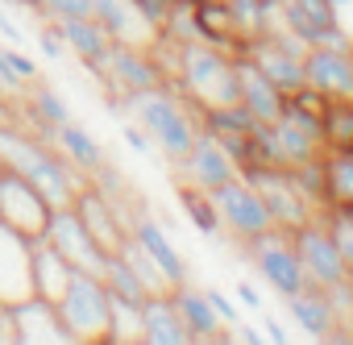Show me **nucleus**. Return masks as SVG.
Listing matches in <instances>:
<instances>
[{
  "instance_id": "obj_1",
  "label": "nucleus",
  "mask_w": 353,
  "mask_h": 345,
  "mask_svg": "<svg viewBox=\"0 0 353 345\" xmlns=\"http://www.w3.org/2000/svg\"><path fill=\"white\" fill-rule=\"evenodd\" d=\"M0 162L13 166L17 175H26L50 200V208H71L79 188L88 184V175L54 150V141H46L21 125H9V121H0Z\"/></svg>"
},
{
  "instance_id": "obj_2",
  "label": "nucleus",
  "mask_w": 353,
  "mask_h": 345,
  "mask_svg": "<svg viewBox=\"0 0 353 345\" xmlns=\"http://www.w3.org/2000/svg\"><path fill=\"white\" fill-rule=\"evenodd\" d=\"M121 108L129 112V121H137V125L150 133L154 150H158L170 166L192 150V141H196V133H200V112H196L179 92H174L170 83L133 92V96L121 100Z\"/></svg>"
},
{
  "instance_id": "obj_3",
  "label": "nucleus",
  "mask_w": 353,
  "mask_h": 345,
  "mask_svg": "<svg viewBox=\"0 0 353 345\" xmlns=\"http://www.w3.org/2000/svg\"><path fill=\"white\" fill-rule=\"evenodd\" d=\"M196 112L208 108H225L237 104V71H233V55L208 42H188L179 50V75L170 83Z\"/></svg>"
},
{
  "instance_id": "obj_4",
  "label": "nucleus",
  "mask_w": 353,
  "mask_h": 345,
  "mask_svg": "<svg viewBox=\"0 0 353 345\" xmlns=\"http://www.w3.org/2000/svg\"><path fill=\"white\" fill-rule=\"evenodd\" d=\"M67 333L75 345H96V341H108V320H112V295L104 287L100 275H88V270H75L67 291L54 299Z\"/></svg>"
},
{
  "instance_id": "obj_5",
  "label": "nucleus",
  "mask_w": 353,
  "mask_h": 345,
  "mask_svg": "<svg viewBox=\"0 0 353 345\" xmlns=\"http://www.w3.org/2000/svg\"><path fill=\"white\" fill-rule=\"evenodd\" d=\"M50 217H54L50 200L26 175H17L13 166H0V225H9L13 233L30 241H42Z\"/></svg>"
},
{
  "instance_id": "obj_6",
  "label": "nucleus",
  "mask_w": 353,
  "mask_h": 345,
  "mask_svg": "<svg viewBox=\"0 0 353 345\" xmlns=\"http://www.w3.org/2000/svg\"><path fill=\"white\" fill-rule=\"evenodd\" d=\"M208 196H212V204H216V213H221L225 233H229V237H237L241 246L274 229L266 200H262V196H258V188H254V184H245L241 175H233L229 184L212 188Z\"/></svg>"
},
{
  "instance_id": "obj_7",
  "label": "nucleus",
  "mask_w": 353,
  "mask_h": 345,
  "mask_svg": "<svg viewBox=\"0 0 353 345\" xmlns=\"http://www.w3.org/2000/svg\"><path fill=\"white\" fill-rule=\"evenodd\" d=\"M241 179L245 184H254L258 188V196L266 200V208H270V221H274V229H283V233H291V229H299L303 221H312L320 208L291 184V175L287 170H274V166H258V162H245L241 166Z\"/></svg>"
},
{
  "instance_id": "obj_8",
  "label": "nucleus",
  "mask_w": 353,
  "mask_h": 345,
  "mask_svg": "<svg viewBox=\"0 0 353 345\" xmlns=\"http://www.w3.org/2000/svg\"><path fill=\"white\" fill-rule=\"evenodd\" d=\"M245 254L254 258V266H258V275L270 283V291H279L283 299L295 295V291H303V287H312V283H307V270H303V258H299V250H295V241H291V233L270 229V233L245 241Z\"/></svg>"
},
{
  "instance_id": "obj_9",
  "label": "nucleus",
  "mask_w": 353,
  "mask_h": 345,
  "mask_svg": "<svg viewBox=\"0 0 353 345\" xmlns=\"http://www.w3.org/2000/svg\"><path fill=\"white\" fill-rule=\"evenodd\" d=\"M245 55L258 63V71L279 88V92H295V88H303L307 83V75H303V55H307V46L291 34V30H270V34H262V38H254L250 46H245Z\"/></svg>"
},
{
  "instance_id": "obj_10",
  "label": "nucleus",
  "mask_w": 353,
  "mask_h": 345,
  "mask_svg": "<svg viewBox=\"0 0 353 345\" xmlns=\"http://www.w3.org/2000/svg\"><path fill=\"white\" fill-rule=\"evenodd\" d=\"M279 26L291 30L303 46H336V50L353 46L328 0H279Z\"/></svg>"
},
{
  "instance_id": "obj_11",
  "label": "nucleus",
  "mask_w": 353,
  "mask_h": 345,
  "mask_svg": "<svg viewBox=\"0 0 353 345\" xmlns=\"http://www.w3.org/2000/svg\"><path fill=\"white\" fill-rule=\"evenodd\" d=\"M291 241H295V250L303 258V270H307L312 287L328 291V287H336V283L349 279V266H345V258H341V250H336V241H332V233H328V225H324L320 213L312 221H303L299 229H291Z\"/></svg>"
},
{
  "instance_id": "obj_12",
  "label": "nucleus",
  "mask_w": 353,
  "mask_h": 345,
  "mask_svg": "<svg viewBox=\"0 0 353 345\" xmlns=\"http://www.w3.org/2000/svg\"><path fill=\"white\" fill-rule=\"evenodd\" d=\"M233 175H241V166L233 162V154L200 125L192 150L174 162V184H188V188H200V192H212L221 184H229Z\"/></svg>"
},
{
  "instance_id": "obj_13",
  "label": "nucleus",
  "mask_w": 353,
  "mask_h": 345,
  "mask_svg": "<svg viewBox=\"0 0 353 345\" xmlns=\"http://www.w3.org/2000/svg\"><path fill=\"white\" fill-rule=\"evenodd\" d=\"M96 79H104L121 100L125 96H133V92H145V88H158L162 83V71L154 67V59H150V50H137V46H108V55H104V63H100V71H96ZM117 100V104H121Z\"/></svg>"
},
{
  "instance_id": "obj_14",
  "label": "nucleus",
  "mask_w": 353,
  "mask_h": 345,
  "mask_svg": "<svg viewBox=\"0 0 353 345\" xmlns=\"http://www.w3.org/2000/svg\"><path fill=\"white\" fill-rule=\"evenodd\" d=\"M42 241H50L75 270H88V275H100V266H104V250L96 246V237L88 233V225L79 221V213L75 208H54V217H50V225H46V237Z\"/></svg>"
},
{
  "instance_id": "obj_15",
  "label": "nucleus",
  "mask_w": 353,
  "mask_h": 345,
  "mask_svg": "<svg viewBox=\"0 0 353 345\" xmlns=\"http://www.w3.org/2000/svg\"><path fill=\"white\" fill-rule=\"evenodd\" d=\"M287 312L307 341H345V333H349L324 287H303V291L287 295Z\"/></svg>"
},
{
  "instance_id": "obj_16",
  "label": "nucleus",
  "mask_w": 353,
  "mask_h": 345,
  "mask_svg": "<svg viewBox=\"0 0 353 345\" xmlns=\"http://www.w3.org/2000/svg\"><path fill=\"white\" fill-rule=\"evenodd\" d=\"M34 295V241L0 225V304H21Z\"/></svg>"
},
{
  "instance_id": "obj_17",
  "label": "nucleus",
  "mask_w": 353,
  "mask_h": 345,
  "mask_svg": "<svg viewBox=\"0 0 353 345\" xmlns=\"http://www.w3.org/2000/svg\"><path fill=\"white\" fill-rule=\"evenodd\" d=\"M71 208L79 213V221L88 225V233L96 237V246H100L104 254H117V250L129 241V225H125V213H121V208H117V204H112V200L100 192V188L83 184Z\"/></svg>"
},
{
  "instance_id": "obj_18",
  "label": "nucleus",
  "mask_w": 353,
  "mask_h": 345,
  "mask_svg": "<svg viewBox=\"0 0 353 345\" xmlns=\"http://www.w3.org/2000/svg\"><path fill=\"white\" fill-rule=\"evenodd\" d=\"M125 225H129V241H137V246L158 262V270L166 275L170 291L179 287V283H188V262H183V254H179V250H174V241H170V233L162 229V221H158V217H150L145 208H137V213H129V217H125Z\"/></svg>"
},
{
  "instance_id": "obj_19",
  "label": "nucleus",
  "mask_w": 353,
  "mask_h": 345,
  "mask_svg": "<svg viewBox=\"0 0 353 345\" xmlns=\"http://www.w3.org/2000/svg\"><path fill=\"white\" fill-rule=\"evenodd\" d=\"M92 17L104 26V34L117 42V46H137V50H150L158 30L141 17L137 0H92Z\"/></svg>"
},
{
  "instance_id": "obj_20",
  "label": "nucleus",
  "mask_w": 353,
  "mask_h": 345,
  "mask_svg": "<svg viewBox=\"0 0 353 345\" xmlns=\"http://www.w3.org/2000/svg\"><path fill=\"white\" fill-rule=\"evenodd\" d=\"M233 71H237V96H241V104H245L258 121H266V125L279 121L287 92H279V88L258 71V63H254L245 50H233Z\"/></svg>"
},
{
  "instance_id": "obj_21",
  "label": "nucleus",
  "mask_w": 353,
  "mask_h": 345,
  "mask_svg": "<svg viewBox=\"0 0 353 345\" xmlns=\"http://www.w3.org/2000/svg\"><path fill=\"white\" fill-rule=\"evenodd\" d=\"M13 316H17V341L21 345H75L59 308L42 295H30V299L13 304Z\"/></svg>"
},
{
  "instance_id": "obj_22",
  "label": "nucleus",
  "mask_w": 353,
  "mask_h": 345,
  "mask_svg": "<svg viewBox=\"0 0 353 345\" xmlns=\"http://www.w3.org/2000/svg\"><path fill=\"white\" fill-rule=\"evenodd\" d=\"M141 345H192L170 291L141 299Z\"/></svg>"
},
{
  "instance_id": "obj_23",
  "label": "nucleus",
  "mask_w": 353,
  "mask_h": 345,
  "mask_svg": "<svg viewBox=\"0 0 353 345\" xmlns=\"http://www.w3.org/2000/svg\"><path fill=\"white\" fill-rule=\"evenodd\" d=\"M54 30H59V38L67 42V50L96 75L100 71V63H104V55H108V46H112V38L104 34V26L88 13V17H67V21H54Z\"/></svg>"
},
{
  "instance_id": "obj_24",
  "label": "nucleus",
  "mask_w": 353,
  "mask_h": 345,
  "mask_svg": "<svg viewBox=\"0 0 353 345\" xmlns=\"http://www.w3.org/2000/svg\"><path fill=\"white\" fill-rule=\"evenodd\" d=\"M17 108H21V117L30 121L26 129H30V133H38V137H46V141L54 137V129H59V125H67V121H71L67 100H63L54 88H46L42 79L26 88V96L17 100Z\"/></svg>"
},
{
  "instance_id": "obj_25",
  "label": "nucleus",
  "mask_w": 353,
  "mask_h": 345,
  "mask_svg": "<svg viewBox=\"0 0 353 345\" xmlns=\"http://www.w3.org/2000/svg\"><path fill=\"white\" fill-rule=\"evenodd\" d=\"M170 299H174V308H179L183 328H188V337H192V341H221L225 324H221V316L212 312V304H208V295H204L200 287L179 283V287L170 291Z\"/></svg>"
},
{
  "instance_id": "obj_26",
  "label": "nucleus",
  "mask_w": 353,
  "mask_h": 345,
  "mask_svg": "<svg viewBox=\"0 0 353 345\" xmlns=\"http://www.w3.org/2000/svg\"><path fill=\"white\" fill-rule=\"evenodd\" d=\"M324 204L320 208H341L353 213V146L349 150H324Z\"/></svg>"
},
{
  "instance_id": "obj_27",
  "label": "nucleus",
  "mask_w": 353,
  "mask_h": 345,
  "mask_svg": "<svg viewBox=\"0 0 353 345\" xmlns=\"http://www.w3.org/2000/svg\"><path fill=\"white\" fill-rule=\"evenodd\" d=\"M71 275H75V266H71L50 241H34V295H42V299L54 304V299L67 291Z\"/></svg>"
},
{
  "instance_id": "obj_28",
  "label": "nucleus",
  "mask_w": 353,
  "mask_h": 345,
  "mask_svg": "<svg viewBox=\"0 0 353 345\" xmlns=\"http://www.w3.org/2000/svg\"><path fill=\"white\" fill-rule=\"evenodd\" d=\"M50 141H54V150H59V154H63L71 166H79V170H83V175H92V170H96V166L108 158V154H104V146H100V141H96V137H92V133H88L79 121H67V125H59Z\"/></svg>"
},
{
  "instance_id": "obj_29",
  "label": "nucleus",
  "mask_w": 353,
  "mask_h": 345,
  "mask_svg": "<svg viewBox=\"0 0 353 345\" xmlns=\"http://www.w3.org/2000/svg\"><path fill=\"white\" fill-rule=\"evenodd\" d=\"M274 137H279V150H283V158H287V170H291V166H299V162L324 158V150H328L320 133H312V129L295 125L291 117H279V121H274Z\"/></svg>"
},
{
  "instance_id": "obj_30",
  "label": "nucleus",
  "mask_w": 353,
  "mask_h": 345,
  "mask_svg": "<svg viewBox=\"0 0 353 345\" xmlns=\"http://www.w3.org/2000/svg\"><path fill=\"white\" fill-rule=\"evenodd\" d=\"M174 188H179V208H183V217L192 221V229H196V233H204V237H225L221 213H216V204H212V196H208V192L188 188V184H174Z\"/></svg>"
},
{
  "instance_id": "obj_31",
  "label": "nucleus",
  "mask_w": 353,
  "mask_h": 345,
  "mask_svg": "<svg viewBox=\"0 0 353 345\" xmlns=\"http://www.w3.org/2000/svg\"><path fill=\"white\" fill-rule=\"evenodd\" d=\"M100 279H104V287H108V295L112 299H125V304H141L150 291L141 287V279L133 275V266L125 262V254L117 250V254H104V266H100Z\"/></svg>"
},
{
  "instance_id": "obj_32",
  "label": "nucleus",
  "mask_w": 353,
  "mask_h": 345,
  "mask_svg": "<svg viewBox=\"0 0 353 345\" xmlns=\"http://www.w3.org/2000/svg\"><path fill=\"white\" fill-rule=\"evenodd\" d=\"M158 34L170 38V42H179V46L204 42V38H200V21H196V0H170L166 21L158 26Z\"/></svg>"
},
{
  "instance_id": "obj_33",
  "label": "nucleus",
  "mask_w": 353,
  "mask_h": 345,
  "mask_svg": "<svg viewBox=\"0 0 353 345\" xmlns=\"http://www.w3.org/2000/svg\"><path fill=\"white\" fill-rule=\"evenodd\" d=\"M324 146L328 150L353 146V100H328L324 104Z\"/></svg>"
},
{
  "instance_id": "obj_34",
  "label": "nucleus",
  "mask_w": 353,
  "mask_h": 345,
  "mask_svg": "<svg viewBox=\"0 0 353 345\" xmlns=\"http://www.w3.org/2000/svg\"><path fill=\"white\" fill-rule=\"evenodd\" d=\"M121 254H125V262L133 266V275L141 279V287H145L150 295H162V291H170L166 275L158 270V262H154V258H150V254H145L137 241H125V246H121Z\"/></svg>"
},
{
  "instance_id": "obj_35",
  "label": "nucleus",
  "mask_w": 353,
  "mask_h": 345,
  "mask_svg": "<svg viewBox=\"0 0 353 345\" xmlns=\"http://www.w3.org/2000/svg\"><path fill=\"white\" fill-rule=\"evenodd\" d=\"M108 341H141V304H125L112 299V320H108Z\"/></svg>"
},
{
  "instance_id": "obj_36",
  "label": "nucleus",
  "mask_w": 353,
  "mask_h": 345,
  "mask_svg": "<svg viewBox=\"0 0 353 345\" xmlns=\"http://www.w3.org/2000/svg\"><path fill=\"white\" fill-rule=\"evenodd\" d=\"M320 217H324V225H328V233H332V241H336V250H341V258L349 266V279H353V213L320 208Z\"/></svg>"
},
{
  "instance_id": "obj_37",
  "label": "nucleus",
  "mask_w": 353,
  "mask_h": 345,
  "mask_svg": "<svg viewBox=\"0 0 353 345\" xmlns=\"http://www.w3.org/2000/svg\"><path fill=\"white\" fill-rule=\"evenodd\" d=\"M287 175H291V184L320 208L324 204V162L320 158H312V162H299V166H291L287 170Z\"/></svg>"
},
{
  "instance_id": "obj_38",
  "label": "nucleus",
  "mask_w": 353,
  "mask_h": 345,
  "mask_svg": "<svg viewBox=\"0 0 353 345\" xmlns=\"http://www.w3.org/2000/svg\"><path fill=\"white\" fill-rule=\"evenodd\" d=\"M34 13H42V21H67V17H88L92 0H34Z\"/></svg>"
},
{
  "instance_id": "obj_39",
  "label": "nucleus",
  "mask_w": 353,
  "mask_h": 345,
  "mask_svg": "<svg viewBox=\"0 0 353 345\" xmlns=\"http://www.w3.org/2000/svg\"><path fill=\"white\" fill-rule=\"evenodd\" d=\"M0 55H5V63H9V71L30 88V83H38L42 79V71H38V63L21 50V46H9V42H0Z\"/></svg>"
},
{
  "instance_id": "obj_40",
  "label": "nucleus",
  "mask_w": 353,
  "mask_h": 345,
  "mask_svg": "<svg viewBox=\"0 0 353 345\" xmlns=\"http://www.w3.org/2000/svg\"><path fill=\"white\" fill-rule=\"evenodd\" d=\"M121 137H125V146H129L133 154H141V158H154V154H158L154 141H150V133H145L137 121H125V125H121Z\"/></svg>"
},
{
  "instance_id": "obj_41",
  "label": "nucleus",
  "mask_w": 353,
  "mask_h": 345,
  "mask_svg": "<svg viewBox=\"0 0 353 345\" xmlns=\"http://www.w3.org/2000/svg\"><path fill=\"white\" fill-rule=\"evenodd\" d=\"M204 295H208V304H212V312L221 316V324H225V328H233V324L241 320V312L233 308V299H229L221 287H204Z\"/></svg>"
},
{
  "instance_id": "obj_42",
  "label": "nucleus",
  "mask_w": 353,
  "mask_h": 345,
  "mask_svg": "<svg viewBox=\"0 0 353 345\" xmlns=\"http://www.w3.org/2000/svg\"><path fill=\"white\" fill-rule=\"evenodd\" d=\"M34 38H38V46H42V55H46V59H63V55H67V42L59 38V30H54L50 21H46Z\"/></svg>"
},
{
  "instance_id": "obj_43",
  "label": "nucleus",
  "mask_w": 353,
  "mask_h": 345,
  "mask_svg": "<svg viewBox=\"0 0 353 345\" xmlns=\"http://www.w3.org/2000/svg\"><path fill=\"white\" fill-rule=\"evenodd\" d=\"M21 96H26V83L9 71L5 55H0V100H21Z\"/></svg>"
},
{
  "instance_id": "obj_44",
  "label": "nucleus",
  "mask_w": 353,
  "mask_h": 345,
  "mask_svg": "<svg viewBox=\"0 0 353 345\" xmlns=\"http://www.w3.org/2000/svg\"><path fill=\"white\" fill-rule=\"evenodd\" d=\"M0 345H21V341H17V316H13V304H0Z\"/></svg>"
},
{
  "instance_id": "obj_45",
  "label": "nucleus",
  "mask_w": 353,
  "mask_h": 345,
  "mask_svg": "<svg viewBox=\"0 0 353 345\" xmlns=\"http://www.w3.org/2000/svg\"><path fill=\"white\" fill-rule=\"evenodd\" d=\"M137 9H141V17L158 30L162 21H166V9H170V0H137Z\"/></svg>"
},
{
  "instance_id": "obj_46",
  "label": "nucleus",
  "mask_w": 353,
  "mask_h": 345,
  "mask_svg": "<svg viewBox=\"0 0 353 345\" xmlns=\"http://www.w3.org/2000/svg\"><path fill=\"white\" fill-rule=\"evenodd\" d=\"M30 34H21V26L13 17H5V9H0V42H9V46H26Z\"/></svg>"
},
{
  "instance_id": "obj_47",
  "label": "nucleus",
  "mask_w": 353,
  "mask_h": 345,
  "mask_svg": "<svg viewBox=\"0 0 353 345\" xmlns=\"http://www.w3.org/2000/svg\"><path fill=\"white\" fill-rule=\"evenodd\" d=\"M262 337H266V345H287L291 341V333L274 320V316H266V324H262Z\"/></svg>"
},
{
  "instance_id": "obj_48",
  "label": "nucleus",
  "mask_w": 353,
  "mask_h": 345,
  "mask_svg": "<svg viewBox=\"0 0 353 345\" xmlns=\"http://www.w3.org/2000/svg\"><path fill=\"white\" fill-rule=\"evenodd\" d=\"M233 341H245V345H266V337L258 333V328H250V324H233Z\"/></svg>"
},
{
  "instance_id": "obj_49",
  "label": "nucleus",
  "mask_w": 353,
  "mask_h": 345,
  "mask_svg": "<svg viewBox=\"0 0 353 345\" xmlns=\"http://www.w3.org/2000/svg\"><path fill=\"white\" fill-rule=\"evenodd\" d=\"M237 299H241L245 308H262V295H258L254 283H237Z\"/></svg>"
},
{
  "instance_id": "obj_50",
  "label": "nucleus",
  "mask_w": 353,
  "mask_h": 345,
  "mask_svg": "<svg viewBox=\"0 0 353 345\" xmlns=\"http://www.w3.org/2000/svg\"><path fill=\"white\" fill-rule=\"evenodd\" d=\"M328 5H332V9L341 13V9H349V5H353V0H328Z\"/></svg>"
},
{
  "instance_id": "obj_51",
  "label": "nucleus",
  "mask_w": 353,
  "mask_h": 345,
  "mask_svg": "<svg viewBox=\"0 0 353 345\" xmlns=\"http://www.w3.org/2000/svg\"><path fill=\"white\" fill-rule=\"evenodd\" d=\"M0 166H5V162H0Z\"/></svg>"
}]
</instances>
